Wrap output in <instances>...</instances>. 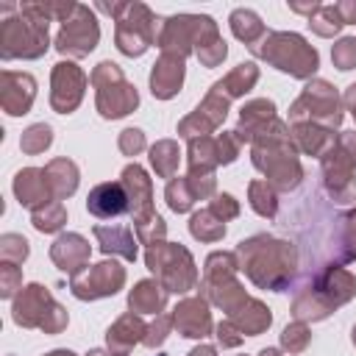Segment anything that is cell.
Listing matches in <instances>:
<instances>
[{
    "label": "cell",
    "mask_w": 356,
    "mask_h": 356,
    "mask_svg": "<svg viewBox=\"0 0 356 356\" xmlns=\"http://www.w3.org/2000/svg\"><path fill=\"white\" fill-rule=\"evenodd\" d=\"M145 145V139H142V131H136V128H128V131H122V150L125 153H131V150H139Z\"/></svg>",
    "instance_id": "e0dca14e"
},
{
    "label": "cell",
    "mask_w": 356,
    "mask_h": 356,
    "mask_svg": "<svg viewBox=\"0 0 356 356\" xmlns=\"http://www.w3.org/2000/svg\"><path fill=\"white\" fill-rule=\"evenodd\" d=\"M181 81H184V64L181 61H170V58H161L159 67H153L150 89H153L156 97H172L181 89Z\"/></svg>",
    "instance_id": "9c48e42d"
},
{
    "label": "cell",
    "mask_w": 356,
    "mask_h": 356,
    "mask_svg": "<svg viewBox=\"0 0 356 356\" xmlns=\"http://www.w3.org/2000/svg\"><path fill=\"white\" fill-rule=\"evenodd\" d=\"M47 189H50V181H47V172L44 170H36V167H31V170H22V172H17V178H14V192H17V197H19V203L22 206H36V203H47L44 197H47Z\"/></svg>",
    "instance_id": "52a82bcc"
},
{
    "label": "cell",
    "mask_w": 356,
    "mask_h": 356,
    "mask_svg": "<svg viewBox=\"0 0 356 356\" xmlns=\"http://www.w3.org/2000/svg\"><path fill=\"white\" fill-rule=\"evenodd\" d=\"M175 323L184 337H206L209 331V312L203 300H186L175 309Z\"/></svg>",
    "instance_id": "30bf717a"
},
{
    "label": "cell",
    "mask_w": 356,
    "mask_h": 356,
    "mask_svg": "<svg viewBox=\"0 0 356 356\" xmlns=\"http://www.w3.org/2000/svg\"><path fill=\"white\" fill-rule=\"evenodd\" d=\"M122 278H125V273H122L120 264L103 261V264H97V267H92L86 273V281L72 278V295L75 298H89V300L92 298H103V295H114L120 289Z\"/></svg>",
    "instance_id": "3957f363"
},
{
    "label": "cell",
    "mask_w": 356,
    "mask_h": 356,
    "mask_svg": "<svg viewBox=\"0 0 356 356\" xmlns=\"http://www.w3.org/2000/svg\"><path fill=\"white\" fill-rule=\"evenodd\" d=\"M334 61L339 70H350L356 67V39H342L337 47H334Z\"/></svg>",
    "instance_id": "9a60e30c"
},
{
    "label": "cell",
    "mask_w": 356,
    "mask_h": 356,
    "mask_svg": "<svg viewBox=\"0 0 356 356\" xmlns=\"http://www.w3.org/2000/svg\"><path fill=\"white\" fill-rule=\"evenodd\" d=\"M11 256H14V261H22L28 256V242L22 236H17V234H6L3 236V259H11Z\"/></svg>",
    "instance_id": "2e32d148"
},
{
    "label": "cell",
    "mask_w": 356,
    "mask_h": 356,
    "mask_svg": "<svg viewBox=\"0 0 356 356\" xmlns=\"http://www.w3.org/2000/svg\"><path fill=\"white\" fill-rule=\"evenodd\" d=\"M47 356H75V353H70V350H53V353H47Z\"/></svg>",
    "instance_id": "d6986e66"
},
{
    "label": "cell",
    "mask_w": 356,
    "mask_h": 356,
    "mask_svg": "<svg viewBox=\"0 0 356 356\" xmlns=\"http://www.w3.org/2000/svg\"><path fill=\"white\" fill-rule=\"evenodd\" d=\"M61 222H64V209H61L58 200L44 203L42 211H39V209L33 211V225H36L39 231H56V228H61Z\"/></svg>",
    "instance_id": "5bb4252c"
},
{
    "label": "cell",
    "mask_w": 356,
    "mask_h": 356,
    "mask_svg": "<svg viewBox=\"0 0 356 356\" xmlns=\"http://www.w3.org/2000/svg\"><path fill=\"white\" fill-rule=\"evenodd\" d=\"M156 289H159V286H156L153 281L136 284V289H134L131 298H128L131 309H136V312H156V309H161V306H164V292H156Z\"/></svg>",
    "instance_id": "7c38bea8"
},
{
    "label": "cell",
    "mask_w": 356,
    "mask_h": 356,
    "mask_svg": "<svg viewBox=\"0 0 356 356\" xmlns=\"http://www.w3.org/2000/svg\"><path fill=\"white\" fill-rule=\"evenodd\" d=\"M128 192H125V184L120 181H108V184H97L89 197H86V209L89 214L100 217V220H108V217H120L122 211H128Z\"/></svg>",
    "instance_id": "5b68a950"
},
{
    "label": "cell",
    "mask_w": 356,
    "mask_h": 356,
    "mask_svg": "<svg viewBox=\"0 0 356 356\" xmlns=\"http://www.w3.org/2000/svg\"><path fill=\"white\" fill-rule=\"evenodd\" d=\"M95 236L103 242V250L106 253H111V250H120L125 259H136V248H134V239H131V234L125 231V228H103V225H97L95 228Z\"/></svg>",
    "instance_id": "8fae6325"
},
{
    "label": "cell",
    "mask_w": 356,
    "mask_h": 356,
    "mask_svg": "<svg viewBox=\"0 0 356 356\" xmlns=\"http://www.w3.org/2000/svg\"><path fill=\"white\" fill-rule=\"evenodd\" d=\"M53 142V131H50V125H31L25 134H22V139H19V147L25 150V153H39V150H44L47 145Z\"/></svg>",
    "instance_id": "4fadbf2b"
},
{
    "label": "cell",
    "mask_w": 356,
    "mask_h": 356,
    "mask_svg": "<svg viewBox=\"0 0 356 356\" xmlns=\"http://www.w3.org/2000/svg\"><path fill=\"white\" fill-rule=\"evenodd\" d=\"M22 8V6H19ZM47 50V8L25 6L19 19H3V58H36Z\"/></svg>",
    "instance_id": "6da1fadb"
},
{
    "label": "cell",
    "mask_w": 356,
    "mask_h": 356,
    "mask_svg": "<svg viewBox=\"0 0 356 356\" xmlns=\"http://www.w3.org/2000/svg\"><path fill=\"white\" fill-rule=\"evenodd\" d=\"M81 86H83V75L75 70V64H56L53 70V108L58 114H70L75 106H78V95H81Z\"/></svg>",
    "instance_id": "277c9868"
},
{
    "label": "cell",
    "mask_w": 356,
    "mask_h": 356,
    "mask_svg": "<svg viewBox=\"0 0 356 356\" xmlns=\"http://www.w3.org/2000/svg\"><path fill=\"white\" fill-rule=\"evenodd\" d=\"M95 42H97V25L89 17V11L78 6V19H64V28L56 39V50L70 56H83L95 47Z\"/></svg>",
    "instance_id": "7a4b0ae2"
},
{
    "label": "cell",
    "mask_w": 356,
    "mask_h": 356,
    "mask_svg": "<svg viewBox=\"0 0 356 356\" xmlns=\"http://www.w3.org/2000/svg\"><path fill=\"white\" fill-rule=\"evenodd\" d=\"M86 253H89V248H86V242L78 236V234H67V236H58V242L53 245V250H50V256H53V261L64 270V273H78V264L86 259Z\"/></svg>",
    "instance_id": "ba28073f"
},
{
    "label": "cell",
    "mask_w": 356,
    "mask_h": 356,
    "mask_svg": "<svg viewBox=\"0 0 356 356\" xmlns=\"http://www.w3.org/2000/svg\"><path fill=\"white\" fill-rule=\"evenodd\" d=\"M189 356H214V350L211 348H195Z\"/></svg>",
    "instance_id": "ac0fdd59"
},
{
    "label": "cell",
    "mask_w": 356,
    "mask_h": 356,
    "mask_svg": "<svg viewBox=\"0 0 356 356\" xmlns=\"http://www.w3.org/2000/svg\"><path fill=\"white\" fill-rule=\"evenodd\" d=\"M14 81H17V86H11V81H8L6 72H3V92H0V100H3L6 114L19 117V114L28 111V106H31V100H33V86H36V83H33L31 75H22V72H14Z\"/></svg>",
    "instance_id": "8992f818"
}]
</instances>
